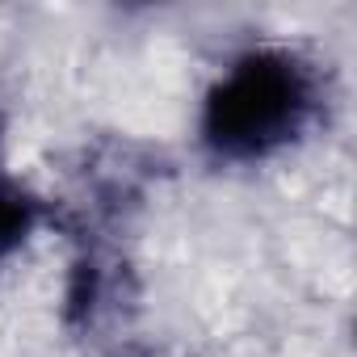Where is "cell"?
Segmentation results:
<instances>
[{
	"label": "cell",
	"instance_id": "cell-1",
	"mask_svg": "<svg viewBox=\"0 0 357 357\" xmlns=\"http://www.w3.org/2000/svg\"><path fill=\"white\" fill-rule=\"evenodd\" d=\"M319 109L315 68L282 47L240 55L202 105V143L219 160H265L290 147Z\"/></svg>",
	"mask_w": 357,
	"mask_h": 357
},
{
	"label": "cell",
	"instance_id": "cell-2",
	"mask_svg": "<svg viewBox=\"0 0 357 357\" xmlns=\"http://www.w3.org/2000/svg\"><path fill=\"white\" fill-rule=\"evenodd\" d=\"M38 223H43V202L0 164V265L30 240Z\"/></svg>",
	"mask_w": 357,
	"mask_h": 357
}]
</instances>
